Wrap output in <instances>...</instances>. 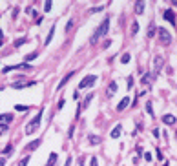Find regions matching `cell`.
Returning a JSON list of instances; mask_svg holds the SVG:
<instances>
[{
	"instance_id": "cell-1",
	"label": "cell",
	"mask_w": 177,
	"mask_h": 166,
	"mask_svg": "<svg viewBox=\"0 0 177 166\" xmlns=\"http://www.w3.org/2000/svg\"><path fill=\"white\" fill-rule=\"evenodd\" d=\"M108 29H110V18L106 17V18H104V22H102V24L97 27V31L91 35L90 42H91V44H97V40H99L100 37H104V35H106V33H108Z\"/></svg>"
},
{
	"instance_id": "cell-2",
	"label": "cell",
	"mask_w": 177,
	"mask_h": 166,
	"mask_svg": "<svg viewBox=\"0 0 177 166\" xmlns=\"http://www.w3.org/2000/svg\"><path fill=\"white\" fill-rule=\"evenodd\" d=\"M42 113H44V110H40L37 115L27 122V126H26V133H27V135H31V133H35V131H37V128L40 126V119H42Z\"/></svg>"
},
{
	"instance_id": "cell-3",
	"label": "cell",
	"mask_w": 177,
	"mask_h": 166,
	"mask_svg": "<svg viewBox=\"0 0 177 166\" xmlns=\"http://www.w3.org/2000/svg\"><path fill=\"white\" fill-rule=\"evenodd\" d=\"M13 69H24V71H31L33 69V66L31 64H26V62H22V64H15V66H6L4 69H2V73H9V71H13Z\"/></svg>"
},
{
	"instance_id": "cell-4",
	"label": "cell",
	"mask_w": 177,
	"mask_h": 166,
	"mask_svg": "<svg viewBox=\"0 0 177 166\" xmlns=\"http://www.w3.org/2000/svg\"><path fill=\"white\" fill-rule=\"evenodd\" d=\"M95 80H97V77H95V75H88V77H84V79L80 80L79 88H80V89H84V88H91L93 84H95Z\"/></svg>"
},
{
	"instance_id": "cell-5",
	"label": "cell",
	"mask_w": 177,
	"mask_h": 166,
	"mask_svg": "<svg viewBox=\"0 0 177 166\" xmlns=\"http://www.w3.org/2000/svg\"><path fill=\"white\" fill-rule=\"evenodd\" d=\"M157 33H159V38L163 40V44H170V42H172V35H170L164 27H159Z\"/></svg>"
},
{
	"instance_id": "cell-6",
	"label": "cell",
	"mask_w": 177,
	"mask_h": 166,
	"mask_svg": "<svg viewBox=\"0 0 177 166\" xmlns=\"http://www.w3.org/2000/svg\"><path fill=\"white\" fill-rule=\"evenodd\" d=\"M35 84H37V82H33V80H29V82H13V88L15 89H24V88H31Z\"/></svg>"
},
{
	"instance_id": "cell-7",
	"label": "cell",
	"mask_w": 177,
	"mask_h": 166,
	"mask_svg": "<svg viewBox=\"0 0 177 166\" xmlns=\"http://www.w3.org/2000/svg\"><path fill=\"white\" fill-rule=\"evenodd\" d=\"M163 58L161 57H155V60H153V75H157L159 71H161V68H163Z\"/></svg>"
},
{
	"instance_id": "cell-8",
	"label": "cell",
	"mask_w": 177,
	"mask_h": 166,
	"mask_svg": "<svg viewBox=\"0 0 177 166\" xmlns=\"http://www.w3.org/2000/svg\"><path fill=\"white\" fill-rule=\"evenodd\" d=\"M163 17H164V20H168L170 24H173V26H175V15H173V11H172V9H166Z\"/></svg>"
},
{
	"instance_id": "cell-9",
	"label": "cell",
	"mask_w": 177,
	"mask_h": 166,
	"mask_svg": "<svg viewBox=\"0 0 177 166\" xmlns=\"http://www.w3.org/2000/svg\"><path fill=\"white\" fill-rule=\"evenodd\" d=\"M73 75H75V71H69V73H68V75H64V79H62V80L59 82V86H57V89H62V88H64V86H66V82H68V80H69L71 77H73Z\"/></svg>"
},
{
	"instance_id": "cell-10",
	"label": "cell",
	"mask_w": 177,
	"mask_h": 166,
	"mask_svg": "<svg viewBox=\"0 0 177 166\" xmlns=\"http://www.w3.org/2000/svg\"><path fill=\"white\" fill-rule=\"evenodd\" d=\"M115 91H117V82H110L108 91H106V97H113V95H115Z\"/></svg>"
},
{
	"instance_id": "cell-11",
	"label": "cell",
	"mask_w": 177,
	"mask_h": 166,
	"mask_svg": "<svg viewBox=\"0 0 177 166\" xmlns=\"http://www.w3.org/2000/svg\"><path fill=\"white\" fill-rule=\"evenodd\" d=\"M11 121H13L11 113H4V115H0V124H9Z\"/></svg>"
},
{
	"instance_id": "cell-12",
	"label": "cell",
	"mask_w": 177,
	"mask_h": 166,
	"mask_svg": "<svg viewBox=\"0 0 177 166\" xmlns=\"http://www.w3.org/2000/svg\"><path fill=\"white\" fill-rule=\"evenodd\" d=\"M128 104H130V97H124V99L119 102V104H117V111H122V110L126 108Z\"/></svg>"
},
{
	"instance_id": "cell-13",
	"label": "cell",
	"mask_w": 177,
	"mask_h": 166,
	"mask_svg": "<svg viewBox=\"0 0 177 166\" xmlns=\"http://www.w3.org/2000/svg\"><path fill=\"white\" fill-rule=\"evenodd\" d=\"M57 164V153L53 152V153H49V157H48V162L44 164V166H55Z\"/></svg>"
},
{
	"instance_id": "cell-14",
	"label": "cell",
	"mask_w": 177,
	"mask_h": 166,
	"mask_svg": "<svg viewBox=\"0 0 177 166\" xmlns=\"http://www.w3.org/2000/svg\"><path fill=\"white\" fill-rule=\"evenodd\" d=\"M153 77H155L153 73H146V75H142V80H141V82H142L144 86H150V82L153 80Z\"/></svg>"
},
{
	"instance_id": "cell-15",
	"label": "cell",
	"mask_w": 177,
	"mask_h": 166,
	"mask_svg": "<svg viewBox=\"0 0 177 166\" xmlns=\"http://www.w3.org/2000/svg\"><path fill=\"white\" fill-rule=\"evenodd\" d=\"M88 142L93 144V146H97V144L100 142V137H99V135H93V133H90V135H88Z\"/></svg>"
},
{
	"instance_id": "cell-16",
	"label": "cell",
	"mask_w": 177,
	"mask_h": 166,
	"mask_svg": "<svg viewBox=\"0 0 177 166\" xmlns=\"http://www.w3.org/2000/svg\"><path fill=\"white\" fill-rule=\"evenodd\" d=\"M121 128H122L121 124H117V126L111 130V139H117V137H121V133H122V130H121Z\"/></svg>"
},
{
	"instance_id": "cell-17",
	"label": "cell",
	"mask_w": 177,
	"mask_h": 166,
	"mask_svg": "<svg viewBox=\"0 0 177 166\" xmlns=\"http://www.w3.org/2000/svg\"><path fill=\"white\" fill-rule=\"evenodd\" d=\"M40 142H42V141H40V139L33 141V142H31V144H29V146H26V152H33V150H37V148L40 146Z\"/></svg>"
},
{
	"instance_id": "cell-18",
	"label": "cell",
	"mask_w": 177,
	"mask_h": 166,
	"mask_svg": "<svg viewBox=\"0 0 177 166\" xmlns=\"http://www.w3.org/2000/svg\"><path fill=\"white\" fill-rule=\"evenodd\" d=\"M135 13H137V15H141L142 11H144V2H135Z\"/></svg>"
},
{
	"instance_id": "cell-19",
	"label": "cell",
	"mask_w": 177,
	"mask_h": 166,
	"mask_svg": "<svg viewBox=\"0 0 177 166\" xmlns=\"http://www.w3.org/2000/svg\"><path fill=\"white\" fill-rule=\"evenodd\" d=\"M163 122L164 124H175V117L173 115H163Z\"/></svg>"
},
{
	"instance_id": "cell-20",
	"label": "cell",
	"mask_w": 177,
	"mask_h": 166,
	"mask_svg": "<svg viewBox=\"0 0 177 166\" xmlns=\"http://www.w3.org/2000/svg\"><path fill=\"white\" fill-rule=\"evenodd\" d=\"M53 33H55V26H51L49 33H48V37H46V40H44V44H49V42H51V38H53Z\"/></svg>"
},
{
	"instance_id": "cell-21",
	"label": "cell",
	"mask_w": 177,
	"mask_h": 166,
	"mask_svg": "<svg viewBox=\"0 0 177 166\" xmlns=\"http://www.w3.org/2000/svg\"><path fill=\"white\" fill-rule=\"evenodd\" d=\"M155 33H157V27H155V24H150V27H148V38H152Z\"/></svg>"
},
{
	"instance_id": "cell-22",
	"label": "cell",
	"mask_w": 177,
	"mask_h": 166,
	"mask_svg": "<svg viewBox=\"0 0 177 166\" xmlns=\"http://www.w3.org/2000/svg\"><path fill=\"white\" fill-rule=\"evenodd\" d=\"M137 31H139V24H137V22H131V29H130V33H131V35H137Z\"/></svg>"
},
{
	"instance_id": "cell-23",
	"label": "cell",
	"mask_w": 177,
	"mask_h": 166,
	"mask_svg": "<svg viewBox=\"0 0 177 166\" xmlns=\"http://www.w3.org/2000/svg\"><path fill=\"white\" fill-rule=\"evenodd\" d=\"M38 57V53H37V51H33V53H29V55H26V64H27V62L29 60H33V58H37Z\"/></svg>"
},
{
	"instance_id": "cell-24",
	"label": "cell",
	"mask_w": 177,
	"mask_h": 166,
	"mask_svg": "<svg viewBox=\"0 0 177 166\" xmlns=\"http://www.w3.org/2000/svg\"><path fill=\"white\" fill-rule=\"evenodd\" d=\"M91 99H93V95H88V97L84 99V104H82V108H88V106L91 104Z\"/></svg>"
},
{
	"instance_id": "cell-25",
	"label": "cell",
	"mask_w": 177,
	"mask_h": 166,
	"mask_svg": "<svg viewBox=\"0 0 177 166\" xmlns=\"http://www.w3.org/2000/svg\"><path fill=\"white\" fill-rule=\"evenodd\" d=\"M121 62H122V64H128V62H130V53H124L121 57Z\"/></svg>"
},
{
	"instance_id": "cell-26",
	"label": "cell",
	"mask_w": 177,
	"mask_h": 166,
	"mask_svg": "<svg viewBox=\"0 0 177 166\" xmlns=\"http://www.w3.org/2000/svg\"><path fill=\"white\" fill-rule=\"evenodd\" d=\"M26 40H27V38H18L17 42H15V48H20V46H24V44H26Z\"/></svg>"
},
{
	"instance_id": "cell-27",
	"label": "cell",
	"mask_w": 177,
	"mask_h": 166,
	"mask_svg": "<svg viewBox=\"0 0 177 166\" xmlns=\"http://www.w3.org/2000/svg\"><path fill=\"white\" fill-rule=\"evenodd\" d=\"M15 110H17V111H27L29 106H22V104H18V106H15Z\"/></svg>"
},
{
	"instance_id": "cell-28",
	"label": "cell",
	"mask_w": 177,
	"mask_h": 166,
	"mask_svg": "<svg viewBox=\"0 0 177 166\" xmlns=\"http://www.w3.org/2000/svg\"><path fill=\"white\" fill-rule=\"evenodd\" d=\"M11 150H13V144H7V146L4 148V152H2V153H4V155H7V153L11 152Z\"/></svg>"
},
{
	"instance_id": "cell-29",
	"label": "cell",
	"mask_w": 177,
	"mask_h": 166,
	"mask_svg": "<svg viewBox=\"0 0 177 166\" xmlns=\"http://www.w3.org/2000/svg\"><path fill=\"white\" fill-rule=\"evenodd\" d=\"M27 162H29V157H24L22 161L18 162V166H27Z\"/></svg>"
},
{
	"instance_id": "cell-30",
	"label": "cell",
	"mask_w": 177,
	"mask_h": 166,
	"mask_svg": "<svg viewBox=\"0 0 177 166\" xmlns=\"http://www.w3.org/2000/svg\"><path fill=\"white\" fill-rule=\"evenodd\" d=\"M51 6H53V2H51V0H48V2L44 4V9H46V11H49V9H51Z\"/></svg>"
},
{
	"instance_id": "cell-31",
	"label": "cell",
	"mask_w": 177,
	"mask_h": 166,
	"mask_svg": "<svg viewBox=\"0 0 177 166\" xmlns=\"http://www.w3.org/2000/svg\"><path fill=\"white\" fill-rule=\"evenodd\" d=\"M6 131H7V124H0V135L6 133Z\"/></svg>"
},
{
	"instance_id": "cell-32",
	"label": "cell",
	"mask_w": 177,
	"mask_h": 166,
	"mask_svg": "<svg viewBox=\"0 0 177 166\" xmlns=\"http://www.w3.org/2000/svg\"><path fill=\"white\" fill-rule=\"evenodd\" d=\"M146 110H148V113H150V115L153 117V108H152V102H148V104H146Z\"/></svg>"
},
{
	"instance_id": "cell-33",
	"label": "cell",
	"mask_w": 177,
	"mask_h": 166,
	"mask_svg": "<svg viewBox=\"0 0 177 166\" xmlns=\"http://www.w3.org/2000/svg\"><path fill=\"white\" fill-rule=\"evenodd\" d=\"M71 27H73V18H69V20H68V26H66V31H69Z\"/></svg>"
},
{
	"instance_id": "cell-34",
	"label": "cell",
	"mask_w": 177,
	"mask_h": 166,
	"mask_svg": "<svg viewBox=\"0 0 177 166\" xmlns=\"http://www.w3.org/2000/svg\"><path fill=\"white\" fill-rule=\"evenodd\" d=\"M90 164H91V166H99V162H97V157H91Z\"/></svg>"
},
{
	"instance_id": "cell-35",
	"label": "cell",
	"mask_w": 177,
	"mask_h": 166,
	"mask_svg": "<svg viewBox=\"0 0 177 166\" xmlns=\"http://www.w3.org/2000/svg\"><path fill=\"white\" fill-rule=\"evenodd\" d=\"M91 13H99V11H102V7H93V9H90Z\"/></svg>"
},
{
	"instance_id": "cell-36",
	"label": "cell",
	"mask_w": 177,
	"mask_h": 166,
	"mask_svg": "<svg viewBox=\"0 0 177 166\" xmlns=\"http://www.w3.org/2000/svg\"><path fill=\"white\" fill-rule=\"evenodd\" d=\"M73 131H75V128L71 126V128H69V131H68V137H73Z\"/></svg>"
},
{
	"instance_id": "cell-37",
	"label": "cell",
	"mask_w": 177,
	"mask_h": 166,
	"mask_svg": "<svg viewBox=\"0 0 177 166\" xmlns=\"http://www.w3.org/2000/svg\"><path fill=\"white\" fill-rule=\"evenodd\" d=\"M157 159H159V161H163V153H161V150H159V148H157Z\"/></svg>"
},
{
	"instance_id": "cell-38",
	"label": "cell",
	"mask_w": 177,
	"mask_h": 166,
	"mask_svg": "<svg viewBox=\"0 0 177 166\" xmlns=\"http://www.w3.org/2000/svg\"><path fill=\"white\" fill-rule=\"evenodd\" d=\"M144 159H146V161H152V155H150V153L146 152V153H144Z\"/></svg>"
},
{
	"instance_id": "cell-39",
	"label": "cell",
	"mask_w": 177,
	"mask_h": 166,
	"mask_svg": "<svg viewBox=\"0 0 177 166\" xmlns=\"http://www.w3.org/2000/svg\"><path fill=\"white\" fill-rule=\"evenodd\" d=\"M131 86H133V79L130 77V79H128V88H131Z\"/></svg>"
},
{
	"instance_id": "cell-40",
	"label": "cell",
	"mask_w": 177,
	"mask_h": 166,
	"mask_svg": "<svg viewBox=\"0 0 177 166\" xmlns=\"http://www.w3.org/2000/svg\"><path fill=\"white\" fill-rule=\"evenodd\" d=\"M69 164H71V157H68V161H66V164H64V166H69Z\"/></svg>"
},
{
	"instance_id": "cell-41",
	"label": "cell",
	"mask_w": 177,
	"mask_h": 166,
	"mask_svg": "<svg viewBox=\"0 0 177 166\" xmlns=\"http://www.w3.org/2000/svg\"><path fill=\"white\" fill-rule=\"evenodd\" d=\"M4 164H6V159L2 157V159H0V166H4Z\"/></svg>"
},
{
	"instance_id": "cell-42",
	"label": "cell",
	"mask_w": 177,
	"mask_h": 166,
	"mask_svg": "<svg viewBox=\"0 0 177 166\" xmlns=\"http://www.w3.org/2000/svg\"><path fill=\"white\" fill-rule=\"evenodd\" d=\"M2 38H4V33H2V31H0V44H2Z\"/></svg>"
},
{
	"instance_id": "cell-43",
	"label": "cell",
	"mask_w": 177,
	"mask_h": 166,
	"mask_svg": "<svg viewBox=\"0 0 177 166\" xmlns=\"http://www.w3.org/2000/svg\"><path fill=\"white\" fill-rule=\"evenodd\" d=\"M164 166H168V162H164Z\"/></svg>"
},
{
	"instance_id": "cell-44",
	"label": "cell",
	"mask_w": 177,
	"mask_h": 166,
	"mask_svg": "<svg viewBox=\"0 0 177 166\" xmlns=\"http://www.w3.org/2000/svg\"><path fill=\"white\" fill-rule=\"evenodd\" d=\"M175 133H177V131H175Z\"/></svg>"
}]
</instances>
